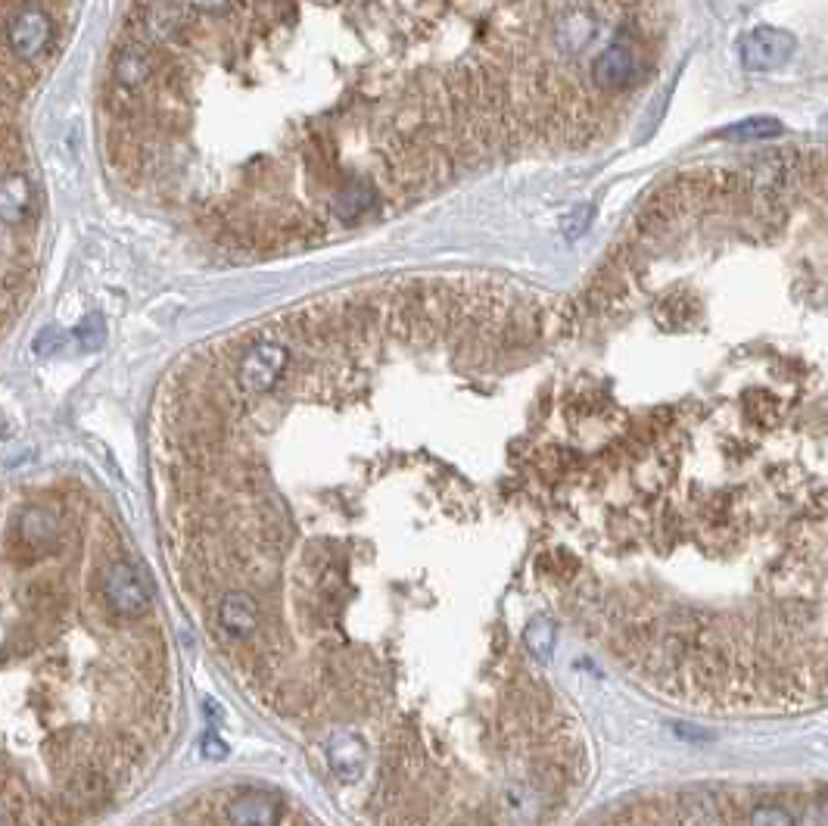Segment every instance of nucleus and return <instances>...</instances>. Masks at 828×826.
<instances>
[{
    "label": "nucleus",
    "instance_id": "nucleus-12",
    "mask_svg": "<svg viewBox=\"0 0 828 826\" xmlns=\"http://www.w3.org/2000/svg\"><path fill=\"white\" fill-rule=\"evenodd\" d=\"M797 826H828V802H816L804 810V817L797 820Z\"/></svg>",
    "mask_w": 828,
    "mask_h": 826
},
{
    "label": "nucleus",
    "instance_id": "nucleus-4",
    "mask_svg": "<svg viewBox=\"0 0 828 826\" xmlns=\"http://www.w3.org/2000/svg\"><path fill=\"white\" fill-rule=\"evenodd\" d=\"M795 34L772 26H760L741 38V63L750 72H776L795 57Z\"/></svg>",
    "mask_w": 828,
    "mask_h": 826
},
{
    "label": "nucleus",
    "instance_id": "nucleus-9",
    "mask_svg": "<svg viewBox=\"0 0 828 826\" xmlns=\"http://www.w3.org/2000/svg\"><path fill=\"white\" fill-rule=\"evenodd\" d=\"M76 337H79V344L84 350H97L103 344V321H100V316L84 318V325L76 331Z\"/></svg>",
    "mask_w": 828,
    "mask_h": 826
},
{
    "label": "nucleus",
    "instance_id": "nucleus-11",
    "mask_svg": "<svg viewBox=\"0 0 828 826\" xmlns=\"http://www.w3.org/2000/svg\"><path fill=\"white\" fill-rule=\"evenodd\" d=\"M750 3H754V0H710V10H714L719 19L729 22V19H738L741 13H748Z\"/></svg>",
    "mask_w": 828,
    "mask_h": 826
},
{
    "label": "nucleus",
    "instance_id": "nucleus-1",
    "mask_svg": "<svg viewBox=\"0 0 828 826\" xmlns=\"http://www.w3.org/2000/svg\"><path fill=\"white\" fill-rule=\"evenodd\" d=\"M63 22L41 0H7V22H3V41H7V63L22 66L34 79L48 63V53L60 41Z\"/></svg>",
    "mask_w": 828,
    "mask_h": 826
},
{
    "label": "nucleus",
    "instance_id": "nucleus-13",
    "mask_svg": "<svg viewBox=\"0 0 828 826\" xmlns=\"http://www.w3.org/2000/svg\"><path fill=\"white\" fill-rule=\"evenodd\" d=\"M826 122H828V116H826Z\"/></svg>",
    "mask_w": 828,
    "mask_h": 826
},
{
    "label": "nucleus",
    "instance_id": "nucleus-8",
    "mask_svg": "<svg viewBox=\"0 0 828 826\" xmlns=\"http://www.w3.org/2000/svg\"><path fill=\"white\" fill-rule=\"evenodd\" d=\"M748 826H797V820L791 817V810L781 808V805H772V802H764L757 808L750 810Z\"/></svg>",
    "mask_w": 828,
    "mask_h": 826
},
{
    "label": "nucleus",
    "instance_id": "nucleus-10",
    "mask_svg": "<svg viewBox=\"0 0 828 826\" xmlns=\"http://www.w3.org/2000/svg\"><path fill=\"white\" fill-rule=\"evenodd\" d=\"M589 219H592V207H577L563 219V235L567 238H579L589 228Z\"/></svg>",
    "mask_w": 828,
    "mask_h": 826
},
{
    "label": "nucleus",
    "instance_id": "nucleus-3",
    "mask_svg": "<svg viewBox=\"0 0 828 826\" xmlns=\"http://www.w3.org/2000/svg\"><path fill=\"white\" fill-rule=\"evenodd\" d=\"M648 76V48L636 26H624L608 48L595 53L589 66V84L598 97H617L636 88Z\"/></svg>",
    "mask_w": 828,
    "mask_h": 826
},
{
    "label": "nucleus",
    "instance_id": "nucleus-5",
    "mask_svg": "<svg viewBox=\"0 0 828 826\" xmlns=\"http://www.w3.org/2000/svg\"><path fill=\"white\" fill-rule=\"evenodd\" d=\"M325 762L340 783H356L368 767V743L356 730H333L325 739Z\"/></svg>",
    "mask_w": 828,
    "mask_h": 826
},
{
    "label": "nucleus",
    "instance_id": "nucleus-2",
    "mask_svg": "<svg viewBox=\"0 0 828 826\" xmlns=\"http://www.w3.org/2000/svg\"><path fill=\"white\" fill-rule=\"evenodd\" d=\"M0 216H3V240H13L19 235V247L3 256H17L22 250H32L29 238L34 235L38 222V197L19 147L13 122L3 131V197H0Z\"/></svg>",
    "mask_w": 828,
    "mask_h": 826
},
{
    "label": "nucleus",
    "instance_id": "nucleus-6",
    "mask_svg": "<svg viewBox=\"0 0 828 826\" xmlns=\"http://www.w3.org/2000/svg\"><path fill=\"white\" fill-rule=\"evenodd\" d=\"M781 131L779 119H769V116H754V119H745V122H735V126L722 128L719 138L726 141H738V143H750V141H769Z\"/></svg>",
    "mask_w": 828,
    "mask_h": 826
},
{
    "label": "nucleus",
    "instance_id": "nucleus-7",
    "mask_svg": "<svg viewBox=\"0 0 828 826\" xmlns=\"http://www.w3.org/2000/svg\"><path fill=\"white\" fill-rule=\"evenodd\" d=\"M523 646L536 658H548L551 649H555V624H551V618H546V615L532 618L523 627Z\"/></svg>",
    "mask_w": 828,
    "mask_h": 826
}]
</instances>
